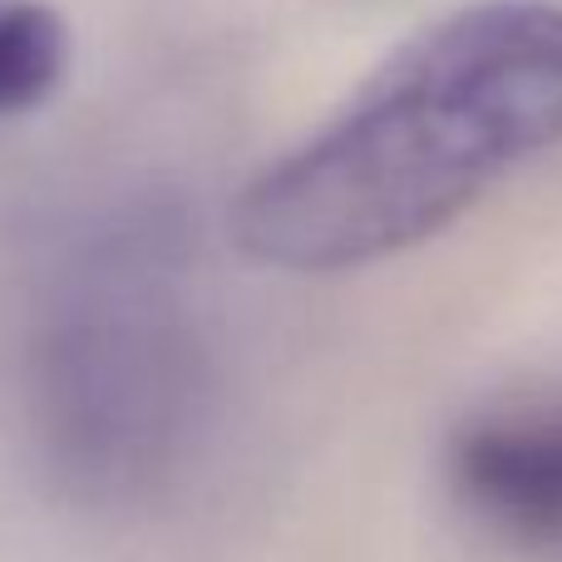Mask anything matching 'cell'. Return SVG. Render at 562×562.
<instances>
[{
  "label": "cell",
  "instance_id": "6da1fadb",
  "mask_svg": "<svg viewBox=\"0 0 562 562\" xmlns=\"http://www.w3.org/2000/svg\"><path fill=\"white\" fill-rule=\"evenodd\" d=\"M562 144V5L479 0L395 45L233 203L243 257L356 272L454 227L488 188Z\"/></svg>",
  "mask_w": 562,
  "mask_h": 562
},
{
  "label": "cell",
  "instance_id": "7a4b0ae2",
  "mask_svg": "<svg viewBox=\"0 0 562 562\" xmlns=\"http://www.w3.org/2000/svg\"><path fill=\"white\" fill-rule=\"evenodd\" d=\"M449 518L504 562H562V385L488 395L439 449Z\"/></svg>",
  "mask_w": 562,
  "mask_h": 562
},
{
  "label": "cell",
  "instance_id": "3957f363",
  "mask_svg": "<svg viewBox=\"0 0 562 562\" xmlns=\"http://www.w3.org/2000/svg\"><path fill=\"white\" fill-rule=\"evenodd\" d=\"M69 40L45 5H0V119L40 104L65 75Z\"/></svg>",
  "mask_w": 562,
  "mask_h": 562
}]
</instances>
